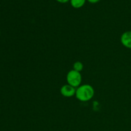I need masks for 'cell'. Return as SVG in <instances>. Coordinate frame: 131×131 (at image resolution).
I'll list each match as a JSON object with an SVG mask.
<instances>
[{
	"label": "cell",
	"instance_id": "obj_1",
	"mask_svg": "<svg viewBox=\"0 0 131 131\" xmlns=\"http://www.w3.org/2000/svg\"><path fill=\"white\" fill-rule=\"evenodd\" d=\"M95 91L90 84H83L76 89L75 97L81 102H87L92 99L94 96Z\"/></svg>",
	"mask_w": 131,
	"mask_h": 131
},
{
	"label": "cell",
	"instance_id": "obj_2",
	"mask_svg": "<svg viewBox=\"0 0 131 131\" xmlns=\"http://www.w3.org/2000/svg\"><path fill=\"white\" fill-rule=\"evenodd\" d=\"M67 81L69 85L74 88H78L81 86L82 81L81 74L79 72L74 70H70L67 75Z\"/></svg>",
	"mask_w": 131,
	"mask_h": 131
},
{
	"label": "cell",
	"instance_id": "obj_3",
	"mask_svg": "<svg viewBox=\"0 0 131 131\" xmlns=\"http://www.w3.org/2000/svg\"><path fill=\"white\" fill-rule=\"evenodd\" d=\"M76 89L74 87L68 84H65L60 89V93L65 97H72L75 95Z\"/></svg>",
	"mask_w": 131,
	"mask_h": 131
},
{
	"label": "cell",
	"instance_id": "obj_4",
	"mask_svg": "<svg viewBox=\"0 0 131 131\" xmlns=\"http://www.w3.org/2000/svg\"><path fill=\"white\" fill-rule=\"evenodd\" d=\"M120 41L124 47L131 49V31L124 32L120 37Z\"/></svg>",
	"mask_w": 131,
	"mask_h": 131
},
{
	"label": "cell",
	"instance_id": "obj_5",
	"mask_svg": "<svg viewBox=\"0 0 131 131\" xmlns=\"http://www.w3.org/2000/svg\"><path fill=\"white\" fill-rule=\"evenodd\" d=\"M70 4L74 8H80L83 7L86 3V0H70Z\"/></svg>",
	"mask_w": 131,
	"mask_h": 131
},
{
	"label": "cell",
	"instance_id": "obj_6",
	"mask_svg": "<svg viewBox=\"0 0 131 131\" xmlns=\"http://www.w3.org/2000/svg\"><path fill=\"white\" fill-rule=\"evenodd\" d=\"M83 67H84L83 64L82 63L81 61H76V62L74 63V65H73V68H74L73 70H75V71L79 72L83 70Z\"/></svg>",
	"mask_w": 131,
	"mask_h": 131
},
{
	"label": "cell",
	"instance_id": "obj_7",
	"mask_svg": "<svg viewBox=\"0 0 131 131\" xmlns=\"http://www.w3.org/2000/svg\"><path fill=\"white\" fill-rule=\"evenodd\" d=\"M58 2L60 3H66L69 2L70 0H56Z\"/></svg>",
	"mask_w": 131,
	"mask_h": 131
},
{
	"label": "cell",
	"instance_id": "obj_8",
	"mask_svg": "<svg viewBox=\"0 0 131 131\" xmlns=\"http://www.w3.org/2000/svg\"><path fill=\"white\" fill-rule=\"evenodd\" d=\"M87 1L89 3H98L101 0H87Z\"/></svg>",
	"mask_w": 131,
	"mask_h": 131
}]
</instances>
